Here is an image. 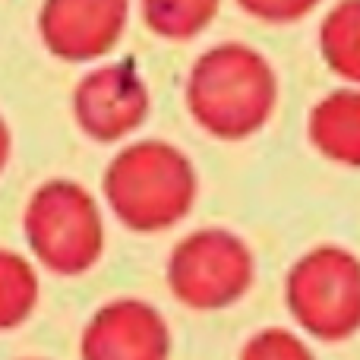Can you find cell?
Masks as SVG:
<instances>
[{"instance_id":"cell-4","label":"cell","mask_w":360,"mask_h":360,"mask_svg":"<svg viewBox=\"0 0 360 360\" xmlns=\"http://www.w3.org/2000/svg\"><path fill=\"white\" fill-rule=\"evenodd\" d=\"M285 304L319 342H345L360 329V256L338 243L313 247L288 269Z\"/></svg>"},{"instance_id":"cell-7","label":"cell","mask_w":360,"mask_h":360,"mask_svg":"<svg viewBox=\"0 0 360 360\" xmlns=\"http://www.w3.org/2000/svg\"><path fill=\"white\" fill-rule=\"evenodd\" d=\"M130 22V0H41L38 35L51 57L89 63L111 54Z\"/></svg>"},{"instance_id":"cell-1","label":"cell","mask_w":360,"mask_h":360,"mask_svg":"<svg viewBox=\"0 0 360 360\" xmlns=\"http://www.w3.org/2000/svg\"><path fill=\"white\" fill-rule=\"evenodd\" d=\"M184 98L199 130L237 143L272 120L278 105V76L262 51L243 41H221L193 60Z\"/></svg>"},{"instance_id":"cell-15","label":"cell","mask_w":360,"mask_h":360,"mask_svg":"<svg viewBox=\"0 0 360 360\" xmlns=\"http://www.w3.org/2000/svg\"><path fill=\"white\" fill-rule=\"evenodd\" d=\"M10 152H13V133H10V127H6L4 114H0V174H4L6 162H10Z\"/></svg>"},{"instance_id":"cell-5","label":"cell","mask_w":360,"mask_h":360,"mask_svg":"<svg viewBox=\"0 0 360 360\" xmlns=\"http://www.w3.org/2000/svg\"><path fill=\"white\" fill-rule=\"evenodd\" d=\"M256 259L240 234L228 228H199L180 237L168 256L165 278L184 307L199 313L228 310L253 285Z\"/></svg>"},{"instance_id":"cell-2","label":"cell","mask_w":360,"mask_h":360,"mask_svg":"<svg viewBox=\"0 0 360 360\" xmlns=\"http://www.w3.org/2000/svg\"><path fill=\"white\" fill-rule=\"evenodd\" d=\"M101 193L127 231L158 234L190 215L199 174L184 149L165 139H139L108 162Z\"/></svg>"},{"instance_id":"cell-12","label":"cell","mask_w":360,"mask_h":360,"mask_svg":"<svg viewBox=\"0 0 360 360\" xmlns=\"http://www.w3.org/2000/svg\"><path fill=\"white\" fill-rule=\"evenodd\" d=\"M221 0H139L143 22L152 35L168 41H190L218 16Z\"/></svg>"},{"instance_id":"cell-16","label":"cell","mask_w":360,"mask_h":360,"mask_svg":"<svg viewBox=\"0 0 360 360\" xmlns=\"http://www.w3.org/2000/svg\"><path fill=\"white\" fill-rule=\"evenodd\" d=\"M25 360H41V357H25Z\"/></svg>"},{"instance_id":"cell-13","label":"cell","mask_w":360,"mask_h":360,"mask_svg":"<svg viewBox=\"0 0 360 360\" xmlns=\"http://www.w3.org/2000/svg\"><path fill=\"white\" fill-rule=\"evenodd\" d=\"M240 360H316L310 351V345L288 329H259L256 335H250L240 348Z\"/></svg>"},{"instance_id":"cell-3","label":"cell","mask_w":360,"mask_h":360,"mask_svg":"<svg viewBox=\"0 0 360 360\" xmlns=\"http://www.w3.org/2000/svg\"><path fill=\"white\" fill-rule=\"evenodd\" d=\"M22 234L32 256L48 272L76 278L105 253V218L98 199L70 177H51L29 196Z\"/></svg>"},{"instance_id":"cell-9","label":"cell","mask_w":360,"mask_h":360,"mask_svg":"<svg viewBox=\"0 0 360 360\" xmlns=\"http://www.w3.org/2000/svg\"><path fill=\"white\" fill-rule=\"evenodd\" d=\"M313 149L335 165L360 168V86L323 95L307 120Z\"/></svg>"},{"instance_id":"cell-6","label":"cell","mask_w":360,"mask_h":360,"mask_svg":"<svg viewBox=\"0 0 360 360\" xmlns=\"http://www.w3.org/2000/svg\"><path fill=\"white\" fill-rule=\"evenodd\" d=\"M152 111V92L136 60L95 67L73 89V120L95 143H120L136 133Z\"/></svg>"},{"instance_id":"cell-11","label":"cell","mask_w":360,"mask_h":360,"mask_svg":"<svg viewBox=\"0 0 360 360\" xmlns=\"http://www.w3.org/2000/svg\"><path fill=\"white\" fill-rule=\"evenodd\" d=\"M41 297L38 272L22 253L0 247V332L22 326Z\"/></svg>"},{"instance_id":"cell-8","label":"cell","mask_w":360,"mask_h":360,"mask_svg":"<svg viewBox=\"0 0 360 360\" xmlns=\"http://www.w3.org/2000/svg\"><path fill=\"white\" fill-rule=\"evenodd\" d=\"M168 319L139 297H117L92 313L79 338V360H168Z\"/></svg>"},{"instance_id":"cell-14","label":"cell","mask_w":360,"mask_h":360,"mask_svg":"<svg viewBox=\"0 0 360 360\" xmlns=\"http://www.w3.org/2000/svg\"><path fill=\"white\" fill-rule=\"evenodd\" d=\"M323 0H237L247 16L259 19V22L269 25H288V22H297V19L310 16Z\"/></svg>"},{"instance_id":"cell-10","label":"cell","mask_w":360,"mask_h":360,"mask_svg":"<svg viewBox=\"0 0 360 360\" xmlns=\"http://www.w3.org/2000/svg\"><path fill=\"white\" fill-rule=\"evenodd\" d=\"M319 54L348 86H360V0H338L319 22Z\"/></svg>"}]
</instances>
